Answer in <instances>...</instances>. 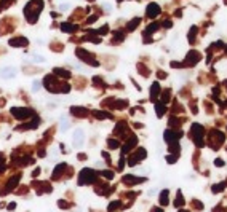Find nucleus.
<instances>
[{
	"mask_svg": "<svg viewBox=\"0 0 227 212\" xmlns=\"http://www.w3.org/2000/svg\"><path fill=\"white\" fill-rule=\"evenodd\" d=\"M159 11H160V8L157 7V5H150V7H149V15H150V16L159 15Z\"/></svg>",
	"mask_w": 227,
	"mask_h": 212,
	"instance_id": "1",
	"label": "nucleus"
},
{
	"mask_svg": "<svg viewBox=\"0 0 227 212\" xmlns=\"http://www.w3.org/2000/svg\"><path fill=\"white\" fill-rule=\"evenodd\" d=\"M184 204V198L181 196V193H178V198H176V204L174 206H182Z\"/></svg>",
	"mask_w": 227,
	"mask_h": 212,
	"instance_id": "2",
	"label": "nucleus"
},
{
	"mask_svg": "<svg viewBox=\"0 0 227 212\" xmlns=\"http://www.w3.org/2000/svg\"><path fill=\"white\" fill-rule=\"evenodd\" d=\"M224 187H226V183H219V185L213 187V191H214V193H219V190H222Z\"/></svg>",
	"mask_w": 227,
	"mask_h": 212,
	"instance_id": "3",
	"label": "nucleus"
},
{
	"mask_svg": "<svg viewBox=\"0 0 227 212\" xmlns=\"http://www.w3.org/2000/svg\"><path fill=\"white\" fill-rule=\"evenodd\" d=\"M216 164H217V166H222V164H224V161H222V160H216Z\"/></svg>",
	"mask_w": 227,
	"mask_h": 212,
	"instance_id": "4",
	"label": "nucleus"
},
{
	"mask_svg": "<svg viewBox=\"0 0 227 212\" xmlns=\"http://www.w3.org/2000/svg\"><path fill=\"white\" fill-rule=\"evenodd\" d=\"M154 212H163V211L162 209H154Z\"/></svg>",
	"mask_w": 227,
	"mask_h": 212,
	"instance_id": "5",
	"label": "nucleus"
},
{
	"mask_svg": "<svg viewBox=\"0 0 227 212\" xmlns=\"http://www.w3.org/2000/svg\"><path fill=\"white\" fill-rule=\"evenodd\" d=\"M181 212H189V211H181Z\"/></svg>",
	"mask_w": 227,
	"mask_h": 212,
	"instance_id": "6",
	"label": "nucleus"
}]
</instances>
